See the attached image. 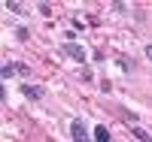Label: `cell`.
Listing matches in <instances>:
<instances>
[{"mask_svg": "<svg viewBox=\"0 0 152 142\" xmlns=\"http://www.w3.org/2000/svg\"><path fill=\"white\" fill-rule=\"evenodd\" d=\"M70 136H73V142H91V139H88V130H85V121H82V118H73V121H70Z\"/></svg>", "mask_w": 152, "mask_h": 142, "instance_id": "6da1fadb", "label": "cell"}, {"mask_svg": "<svg viewBox=\"0 0 152 142\" xmlns=\"http://www.w3.org/2000/svg\"><path fill=\"white\" fill-rule=\"evenodd\" d=\"M61 51H64L67 58H73V61L85 63V48H82L79 43H61Z\"/></svg>", "mask_w": 152, "mask_h": 142, "instance_id": "7a4b0ae2", "label": "cell"}, {"mask_svg": "<svg viewBox=\"0 0 152 142\" xmlns=\"http://www.w3.org/2000/svg\"><path fill=\"white\" fill-rule=\"evenodd\" d=\"M21 94L28 97V100H37V103H40V100H43V88H37V85H28V82H24V85H21Z\"/></svg>", "mask_w": 152, "mask_h": 142, "instance_id": "3957f363", "label": "cell"}, {"mask_svg": "<svg viewBox=\"0 0 152 142\" xmlns=\"http://www.w3.org/2000/svg\"><path fill=\"white\" fill-rule=\"evenodd\" d=\"M12 76H18V67H15V63H12V61H6L3 67H0V79H3V82H9Z\"/></svg>", "mask_w": 152, "mask_h": 142, "instance_id": "277c9868", "label": "cell"}, {"mask_svg": "<svg viewBox=\"0 0 152 142\" xmlns=\"http://www.w3.org/2000/svg\"><path fill=\"white\" fill-rule=\"evenodd\" d=\"M91 136H94V142H110V127L107 124H97L91 130Z\"/></svg>", "mask_w": 152, "mask_h": 142, "instance_id": "5b68a950", "label": "cell"}, {"mask_svg": "<svg viewBox=\"0 0 152 142\" xmlns=\"http://www.w3.org/2000/svg\"><path fill=\"white\" fill-rule=\"evenodd\" d=\"M131 130H134V139H140V142H152V136H149L146 130H140L137 124H131Z\"/></svg>", "mask_w": 152, "mask_h": 142, "instance_id": "8992f818", "label": "cell"}, {"mask_svg": "<svg viewBox=\"0 0 152 142\" xmlns=\"http://www.w3.org/2000/svg\"><path fill=\"white\" fill-rule=\"evenodd\" d=\"M6 9L15 12V15H24V6H21V3H12V0H6Z\"/></svg>", "mask_w": 152, "mask_h": 142, "instance_id": "52a82bcc", "label": "cell"}, {"mask_svg": "<svg viewBox=\"0 0 152 142\" xmlns=\"http://www.w3.org/2000/svg\"><path fill=\"white\" fill-rule=\"evenodd\" d=\"M15 67H18V76H21V79H28V76H31V67H28V63L15 61Z\"/></svg>", "mask_w": 152, "mask_h": 142, "instance_id": "ba28073f", "label": "cell"}, {"mask_svg": "<svg viewBox=\"0 0 152 142\" xmlns=\"http://www.w3.org/2000/svg\"><path fill=\"white\" fill-rule=\"evenodd\" d=\"M15 36H18L21 43H28V40H31V30H28V27H15Z\"/></svg>", "mask_w": 152, "mask_h": 142, "instance_id": "9c48e42d", "label": "cell"}, {"mask_svg": "<svg viewBox=\"0 0 152 142\" xmlns=\"http://www.w3.org/2000/svg\"><path fill=\"white\" fill-rule=\"evenodd\" d=\"M146 58H149V61H152V45H146Z\"/></svg>", "mask_w": 152, "mask_h": 142, "instance_id": "30bf717a", "label": "cell"}]
</instances>
